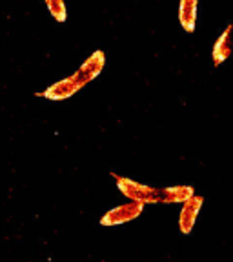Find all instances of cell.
Instances as JSON below:
<instances>
[{"label": "cell", "mask_w": 233, "mask_h": 262, "mask_svg": "<svg viewBox=\"0 0 233 262\" xmlns=\"http://www.w3.org/2000/svg\"><path fill=\"white\" fill-rule=\"evenodd\" d=\"M111 177L117 182V188L120 189L128 201H135L140 202L142 206L146 204H159V191L160 188H153V186L142 184V182H137V180H131L128 177H120L117 173H111Z\"/></svg>", "instance_id": "1"}, {"label": "cell", "mask_w": 233, "mask_h": 262, "mask_svg": "<svg viewBox=\"0 0 233 262\" xmlns=\"http://www.w3.org/2000/svg\"><path fill=\"white\" fill-rule=\"evenodd\" d=\"M144 211V206L140 202H135V201H130L126 204H120L117 208L110 209L102 215L100 219V226H120V224H128V222L135 221L142 215Z\"/></svg>", "instance_id": "2"}, {"label": "cell", "mask_w": 233, "mask_h": 262, "mask_svg": "<svg viewBox=\"0 0 233 262\" xmlns=\"http://www.w3.org/2000/svg\"><path fill=\"white\" fill-rule=\"evenodd\" d=\"M104 66H106V53L100 51V49H97V51H93V53L84 60V64H82L71 77L77 80L78 86L84 88L102 73Z\"/></svg>", "instance_id": "3"}, {"label": "cell", "mask_w": 233, "mask_h": 262, "mask_svg": "<svg viewBox=\"0 0 233 262\" xmlns=\"http://www.w3.org/2000/svg\"><path fill=\"white\" fill-rule=\"evenodd\" d=\"M202 206H204V196L202 195H192L182 202V209L179 213V229L182 235H189L193 231Z\"/></svg>", "instance_id": "4"}, {"label": "cell", "mask_w": 233, "mask_h": 262, "mask_svg": "<svg viewBox=\"0 0 233 262\" xmlns=\"http://www.w3.org/2000/svg\"><path fill=\"white\" fill-rule=\"evenodd\" d=\"M82 88L77 84L73 77H66L62 80L55 82L49 88H46L44 91H38L37 97H44L48 100H53V102H60V100H66V98L73 97L75 93H78Z\"/></svg>", "instance_id": "5"}, {"label": "cell", "mask_w": 233, "mask_h": 262, "mask_svg": "<svg viewBox=\"0 0 233 262\" xmlns=\"http://www.w3.org/2000/svg\"><path fill=\"white\" fill-rule=\"evenodd\" d=\"M231 29H233L231 24L226 26L222 35L217 38V42H215V46H213L211 57H213V66H215V68L224 64V62L229 58V55H231Z\"/></svg>", "instance_id": "6"}, {"label": "cell", "mask_w": 233, "mask_h": 262, "mask_svg": "<svg viewBox=\"0 0 233 262\" xmlns=\"http://www.w3.org/2000/svg\"><path fill=\"white\" fill-rule=\"evenodd\" d=\"M192 195H195L193 186H168V188H160L159 204H182Z\"/></svg>", "instance_id": "7"}, {"label": "cell", "mask_w": 233, "mask_h": 262, "mask_svg": "<svg viewBox=\"0 0 233 262\" xmlns=\"http://www.w3.org/2000/svg\"><path fill=\"white\" fill-rule=\"evenodd\" d=\"M197 6H199V0H180L179 4V22L182 26V29L188 33L195 31Z\"/></svg>", "instance_id": "8"}, {"label": "cell", "mask_w": 233, "mask_h": 262, "mask_svg": "<svg viewBox=\"0 0 233 262\" xmlns=\"http://www.w3.org/2000/svg\"><path fill=\"white\" fill-rule=\"evenodd\" d=\"M46 8H48L49 15L53 16L57 22L68 20V8H66L64 0H44Z\"/></svg>", "instance_id": "9"}]
</instances>
